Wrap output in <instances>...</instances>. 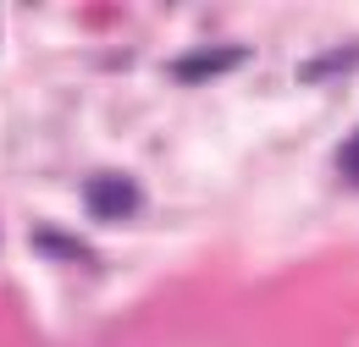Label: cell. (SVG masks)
Segmentation results:
<instances>
[{"mask_svg":"<svg viewBox=\"0 0 359 347\" xmlns=\"http://www.w3.org/2000/svg\"><path fill=\"white\" fill-rule=\"evenodd\" d=\"M348 176H359V143H348Z\"/></svg>","mask_w":359,"mask_h":347,"instance_id":"6da1fadb","label":"cell"}]
</instances>
